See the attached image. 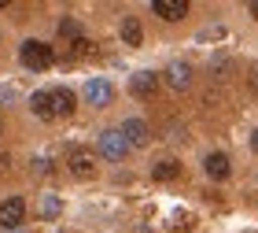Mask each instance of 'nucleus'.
I'll list each match as a JSON object with an SVG mask.
<instances>
[{"label": "nucleus", "instance_id": "obj_1", "mask_svg": "<svg viewBox=\"0 0 258 233\" xmlns=\"http://www.w3.org/2000/svg\"><path fill=\"white\" fill-rule=\"evenodd\" d=\"M19 60H22V67H30V71H48V67L55 63V52L44 41H22Z\"/></svg>", "mask_w": 258, "mask_h": 233}, {"label": "nucleus", "instance_id": "obj_2", "mask_svg": "<svg viewBox=\"0 0 258 233\" xmlns=\"http://www.w3.org/2000/svg\"><path fill=\"white\" fill-rule=\"evenodd\" d=\"M100 156L111 163H122L129 156V141L122 137V130H103L100 133Z\"/></svg>", "mask_w": 258, "mask_h": 233}, {"label": "nucleus", "instance_id": "obj_3", "mask_svg": "<svg viewBox=\"0 0 258 233\" xmlns=\"http://www.w3.org/2000/svg\"><path fill=\"white\" fill-rule=\"evenodd\" d=\"M22 218H26V204H22V196H8V200L0 204V229H19Z\"/></svg>", "mask_w": 258, "mask_h": 233}, {"label": "nucleus", "instance_id": "obj_4", "mask_svg": "<svg viewBox=\"0 0 258 233\" xmlns=\"http://www.w3.org/2000/svg\"><path fill=\"white\" fill-rule=\"evenodd\" d=\"M111 97H114V89H111L107 78H89V81H85V100H89V108H107Z\"/></svg>", "mask_w": 258, "mask_h": 233}, {"label": "nucleus", "instance_id": "obj_5", "mask_svg": "<svg viewBox=\"0 0 258 233\" xmlns=\"http://www.w3.org/2000/svg\"><path fill=\"white\" fill-rule=\"evenodd\" d=\"M67 167H70L74 178H92V174H96V156H92L89 148H74L70 159H67Z\"/></svg>", "mask_w": 258, "mask_h": 233}, {"label": "nucleus", "instance_id": "obj_6", "mask_svg": "<svg viewBox=\"0 0 258 233\" xmlns=\"http://www.w3.org/2000/svg\"><path fill=\"white\" fill-rule=\"evenodd\" d=\"M151 11H155L159 19H166V22H177V19L188 15V0H155Z\"/></svg>", "mask_w": 258, "mask_h": 233}, {"label": "nucleus", "instance_id": "obj_7", "mask_svg": "<svg viewBox=\"0 0 258 233\" xmlns=\"http://www.w3.org/2000/svg\"><path fill=\"white\" fill-rule=\"evenodd\" d=\"M129 92L133 97H155L159 92V74H151V71H140V74H133V81H129Z\"/></svg>", "mask_w": 258, "mask_h": 233}, {"label": "nucleus", "instance_id": "obj_8", "mask_svg": "<svg viewBox=\"0 0 258 233\" xmlns=\"http://www.w3.org/2000/svg\"><path fill=\"white\" fill-rule=\"evenodd\" d=\"M166 81L173 89H188L192 85V67L184 63V60H173L170 67H166Z\"/></svg>", "mask_w": 258, "mask_h": 233}, {"label": "nucleus", "instance_id": "obj_9", "mask_svg": "<svg viewBox=\"0 0 258 233\" xmlns=\"http://www.w3.org/2000/svg\"><path fill=\"white\" fill-rule=\"evenodd\" d=\"M122 137L129 141V148H140V145H148V122H140V119H125L122 122Z\"/></svg>", "mask_w": 258, "mask_h": 233}, {"label": "nucleus", "instance_id": "obj_10", "mask_svg": "<svg viewBox=\"0 0 258 233\" xmlns=\"http://www.w3.org/2000/svg\"><path fill=\"white\" fill-rule=\"evenodd\" d=\"M203 167H207V174L214 181H225L229 178V156L225 152H210L207 159H203Z\"/></svg>", "mask_w": 258, "mask_h": 233}, {"label": "nucleus", "instance_id": "obj_11", "mask_svg": "<svg viewBox=\"0 0 258 233\" xmlns=\"http://www.w3.org/2000/svg\"><path fill=\"white\" fill-rule=\"evenodd\" d=\"M30 108H33L37 119H55V104H52V92H48V89L33 92V97H30Z\"/></svg>", "mask_w": 258, "mask_h": 233}, {"label": "nucleus", "instance_id": "obj_12", "mask_svg": "<svg viewBox=\"0 0 258 233\" xmlns=\"http://www.w3.org/2000/svg\"><path fill=\"white\" fill-rule=\"evenodd\" d=\"M122 41L129 44V49H137L140 41H144V30H140V19H122Z\"/></svg>", "mask_w": 258, "mask_h": 233}, {"label": "nucleus", "instance_id": "obj_13", "mask_svg": "<svg viewBox=\"0 0 258 233\" xmlns=\"http://www.w3.org/2000/svg\"><path fill=\"white\" fill-rule=\"evenodd\" d=\"M177 174H181V163L177 159H159L155 170H151V178H155V181H173Z\"/></svg>", "mask_w": 258, "mask_h": 233}, {"label": "nucleus", "instance_id": "obj_14", "mask_svg": "<svg viewBox=\"0 0 258 233\" xmlns=\"http://www.w3.org/2000/svg\"><path fill=\"white\" fill-rule=\"evenodd\" d=\"M52 104H55V115H70L74 111V92L70 89H52Z\"/></svg>", "mask_w": 258, "mask_h": 233}, {"label": "nucleus", "instance_id": "obj_15", "mask_svg": "<svg viewBox=\"0 0 258 233\" xmlns=\"http://www.w3.org/2000/svg\"><path fill=\"white\" fill-rule=\"evenodd\" d=\"M37 211H41V218H55V215H59V211H63V204H59V196H44V200H41V207H37Z\"/></svg>", "mask_w": 258, "mask_h": 233}, {"label": "nucleus", "instance_id": "obj_16", "mask_svg": "<svg viewBox=\"0 0 258 233\" xmlns=\"http://www.w3.org/2000/svg\"><path fill=\"white\" fill-rule=\"evenodd\" d=\"M59 33H63V37H74V41H78V37H81V22L63 19V22H59Z\"/></svg>", "mask_w": 258, "mask_h": 233}, {"label": "nucleus", "instance_id": "obj_17", "mask_svg": "<svg viewBox=\"0 0 258 233\" xmlns=\"http://www.w3.org/2000/svg\"><path fill=\"white\" fill-rule=\"evenodd\" d=\"M70 49H74V56H85V52H89V49H92V44H89V41H85V37H78V41H74V44H70Z\"/></svg>", "mask_w": 258, "mask_h": 233}, {"label": "nucleus", "instance_id": "obj_18", "mask_svg": "<svg viewBox=\"0 0 258 233\" xmlns=\"http://www.w3.org/2000/svg\"><path fill=\"white\" fill-rule=\"evenodd\" d=\"M247 85H251V92H258V67L251 71V81H247Z\"/></svg>", "mask_w": 258, "mask_h": 233}, {"label": "nucleus", "instance_id": "obj_19", "mask_svg": "<svg viewBox=\"0 0 258 233\" xmlns=\"http://www.w3.org/2000/svg\"><path fill=\"white\" fill-rule=\"evenodd\" d=\"M247 11H251V19L258 22V0H251V8H247Z\"/></svg>", "mask_w": 258, "mask_h": 233}, {"label": "nucleus", "instance_id": "obj_20", "mask_svg": "<svg viewBox=\"0 0 258 233\" xmlns=\"http://www.w3.org/2000/svg\"><path fill=\"white\" fill-rule=\"evenodd\" d=\"M251 148H254V152H258V130L251 133Z\"/></svg>", "mask_w": 258, "mask_h": 233}]
</instances>
